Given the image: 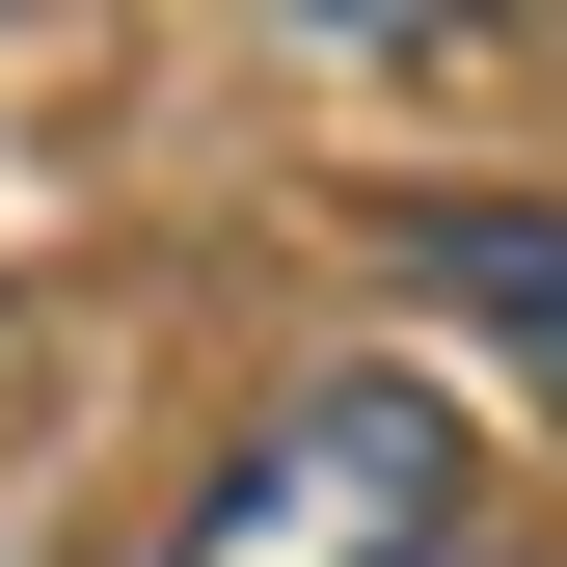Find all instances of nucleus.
I'll use <instances>...</instances> for the list:
<instances>
[{
  "mask_svg": "<svg viewBox=\"0 0 567 567\" xmlns=\"http://www.w3.org/2000/svg\"><path fill=\"white\" fill-rule=\"evenodd\" d=\"M379 270H405L460 351H514V379H540V433H567V189H405Z\"/></svg>",
  "mask_w": 567,
  "mask_h": 567,
  "instance_id": "2",
  "label": "nucleus"
},
{
  "mask_svg": "<svg viewBox=\"0 0 567 567\" xmlns=\"http://www.w3.org/2000/svg\"><path fill=\"white\" fill-rule=\"evenodd\" d=\"M163 567H460V405H433V379H298V405H244V460L189 486Z\"/></svg>",
  "mask_w": 567,
  "mask_h": 567,
  "instance_id": "1",
  "label": "nucleus"
}]
</instances>
